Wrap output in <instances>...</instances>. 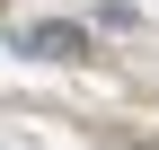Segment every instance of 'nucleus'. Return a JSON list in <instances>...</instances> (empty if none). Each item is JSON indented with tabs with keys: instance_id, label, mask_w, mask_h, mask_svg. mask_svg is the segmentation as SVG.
I'll return each mask as SVG.
<instances>
[{
	"instance_id": "nucleus-1",
	"label": "nucleus",
	"mask_w": 159,
	"mask_h": 150,
	"mask_svg": "<svg viewBox=\"0 0 159 150\" xmlns=\"http://www.w3.org/2000/svg\"><path fill=\"white\" fill-rule=\"evenodd\" d=\"M18 44H27L35 62H80V53H89V35H80L71 18H44V27H27V35H18Z\"/></svg>"
}]
</instances>
